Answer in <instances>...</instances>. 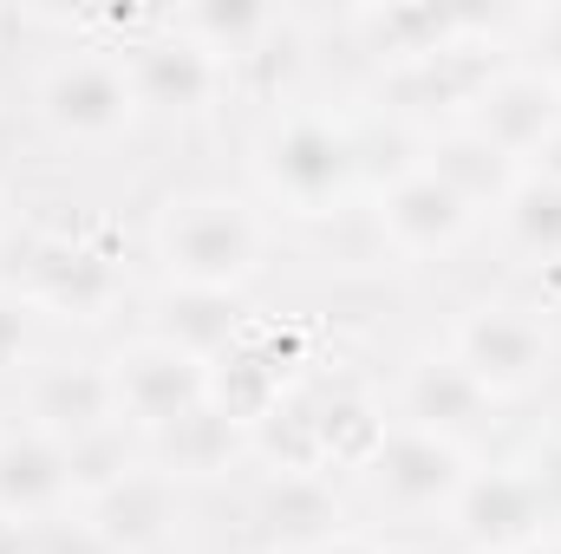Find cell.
<instances>
[{
    "mask_svg": "<svg viewBox=\"0 0 561 554\" xmlns=\"http://www.w3.org/2000/svg\"><path fill=\"white\" fill-rule=\"evenodd\" d=\"M157 255L170 268V287L236 293L262 268V222L236 196H176L157 222Z\"/></svg>",
    "mask_w": 561,
    "mask_h": 554,
    "instance_id": "1",
    "label": "cell"
},
{
    "mask_svg": "<svg viewBox=\"0 0 561 554\" xmlns=\"http://www.w3.org/2000/svg\"><path fill=\"white\" fill-rule=\"evenodd\" d=\"M255 163L268 176L280 203H294L300 216H320L346 196V183L359 176V150L353 131L327 125V118H280L268 138L255 143Z\"/></svg>",
    "mask_w": 561,
    "mask_h": 554,
    "instance_id": "2",
    "label": "cell"
},
{
    "mask_svg": "<svg viewBox=\"0 0 561 554\" xmlns=\"http://www.w3.org/2000/svg\"><path fill=\"white\" fill-rule=\"evenodd\" d=\"M549 333L536 313L523 307H470L457 320V339H450V359L490 392V399H510V392H529L542 372H549Z\"/></svg>",
    "mask_w": 561,
    "mask_h": 554,
    "instance_id": "3",
    "label": "cell"
},
{
    "mask_svg": "<svg viewBox=\"0 0 561 554\" xmlns=\"http://www.w3.org/2000/svg\"><path fill=\"white\" fill-rule=\"evenodd\" d=\"M39 112H46V125L59 138L99 143V138H118L138 118V92L125 79V59H112V53H72V59H59L39 79Z\"/></svg>",
    "mask_w": 561,
    "mask_h": 554,
    "instance_id": "4",
    "label": "cell"
},
{
    "mask_svg": "<svg viewBox=\"0 0 561 554\" xmlns=\"http://www.w3.org/2000/svg\"><path fill=\"white\" fill-rule=\"evenodd\" d=\"M125 79H131V92H138V112L150 105V112L183 118V112H203V105L222 92L229 66H222L216 53H203V46L163 13L157 33L125 39Z\"/></svg>",
    "mask_w": 561,
    "mask_h": 554,
    "instance_id": "5",
    "label": "cell"
},
{
    "mask_svg": "<svg viewBox=\"0 0 561 554\" xmlns=\"http://www.w3.org/2000/svg\"><path fill=\"white\" fill-rule=\"evenodd\" d=\"M112 379H118V412L144 424V430H163L170 417L196 412L209 399V359L170 346V339H138L112 359Z\"/></svg>",
    "mask_w": 561,
    "mask_h": 554,
    "instance_id": "6",
    "label": "cell"
},
{
    "mask_svg": "<svg viewBox=\"0 0 561 554\" xmlns=\"http://www.w3.org/2000/svg\"><path fill=\"white\" fill-rule=\"evenodd\" d=\"M20 287L33 300H46L66 320H99L118 300V268L105 249L72 242V235H33L20 249Z\"/></svg>",
    "mask_w": 561,
    "mask_h": 554,
    "instance_id": "7",
    "label": "cell"
},
{
    "mask_svg": "<svg viewBox=\"0 0 561 554\" xmlns=\"http://www.w3.org/2000/svg\"><path fill=\"white\" fill-rule=\"evenodd\" d=\"M366 476L379 483V496L392 509H437V503H457L470 470H463V450L450 437H431V430L405 424V430H386Z\"/></svg>",
    "mask_w": 561,
    "mask_h": 554,
    "instance_id": "8",
    "label": "cell"
},
{
    "mask_svg": "<svg viewBox=\"0 0 561 554\" xmlns=\"http://www.w3.org/2000/svg\"><path fill=\"white\" fill-rule=\"evenodd\" d=\"M450 516H457V529H463L470 549L523 554L536 542V529H542V489L523 470H477V476H463Z\"/></svg>",
    "mask_w": 561,
    "mask_h": 554,
    "instance_id": "9",
    "label": "cell"
},
{
    "mask_svg": "<svg viewBox=\"0 0 561 554\" xmlns=\"http://www.w3.org/2000/svg\"><path fill=\"white\" fill-rule=\"evenodd\" d=\"M470 112H477V131H483V138L496 143L503 157L523 163V157H536V150L561 131V85L542 79L536 66H529V72H496Z\"/></svg>",
    "mask_w": 561,
    "mask_h": 554,
    "instance_id": "10",
    "label": "cell"
},
{
    "mask_svg": "<svg viewBox=\"0 0 561 554\" xmlns=\"http://www.w3.org/2000/svg\"><path fill=\"white\" fill-rule=\"evenodd\" d=\"M287 353H294L287 339L249 326L222 359H209V405L229 417V424L255 430V424L287 399V392H280V385H287Z\"/></svg>",
    "mask_w": 561,
    "mask_h": 554,
    "instance_id": "11",
    "label": "cell"
},
{
    "mask_svg": "<svg viewBox=\"0 0 561 554\" xmlns=\"http://www.w3.org/2000/svg\"><path fill=\"white\" fill-rule=\"evenodd\" d=\"M26 412H33V430H46V437H59V443L92 437V430H105V424H125L112 366H46V372H33Z\"/></svg>",
    "mask_w": 561,
    "mask_h": 554,
    "instance_id": "12",
    "label": "cell"
},
{
    "mask_svg": "<svg viewBox=\"0 0 561 554\" xmlns=\"http://www.w3.org/2000/svg\"><path fill=\"white\" fill-rule=\"evenodd\" d=\"M470 216H477V209H470L450 183H437L424 163L379 189V229H386L399 249H412V255L450 249V242L470 229Z\"/></svg>",
    "mask_w": 561,
    "mask_h": 554,
    "instance_id": "13",
    "label": "cell"
},
{
    "mask_svg": "<svg viewBox=\"0 0 561 554\" xmlns=\"http://www.w3.org/2000/svg\"><path fill=\"white\" fill-rule=\"evenodd\" d=\"M66 443L20 424V430H0V516H20V522H46L59 503H66Z\"/></svg>",
    "mask_w": 561,
    "mask_h": 554,
    "instance_id": "14",
    "label": "cell"
},
{
    "mask_svg": "<svg viewBox=\"0 0 561 554\" xmlns=\"http://www.w3.org/2000/svg\"><path fill=\"white\" fill-rule=\"evenodd\" d=\"M85 522H92L118 554L157 549V542L170 535V522H176V476H163V470H131L125 483H112V489L85 509Z\"/></svg>",
    "mask_w": 561,
    "mask_h": 554,
    "instance_id": "15",
    "label": "cell"
},
{
    "mask_svg": "<svg viewBox=\"0 0 561 554\" xmlns=\"http://www.w3.org/2000/svg\"><path fill=\"white\" fill-rule=\"evenodd\" d=\"M255 522L275 549H320L340 535V496L320 483V470H275L255 496Z\"/></svg>",
    "mask_w": 561,
    "mask_h": 554,
    "instance_id": "16",
    "label": "cell"
},
{
    "mask_svg": "<svg viewBox=\"0 0 561 554\" xmlns=\"http://www.w3.org/2000/svg\"><path fill=\"white\" fill-rule=\"evenodd\" d=\"M359 33H366L373 53H386L392 66H412V59H431V53L457 46L463 33H477V13L431 7V0H392V7H366V13H359Z\"/></svg>",
    "mask_w": 561,
    "mask_h": 554,
    "instance_id": "17",
    "label": "cell"
},
{
    "mask_svg": "<svg viewBox=\"0 0 561 554\" xmlns=\"http://www.w3.org/2000/svg\"><path fill=\"white\" fill-rule=\"evenodd\" d=\"M157 320H163L157 339H170V346H183V353H196V359H222V353L249 333L242 293H222V287H170V293L157 300Z\"/></svg>",
    "mask_w": 561,
    "mask_h": 554,
    "instance_id": "18",
    "label": "cell"
},
{
    "mask_svg": "<svg viewBox=\"0 0 561 554\" xmlns=\"http://www.w3.org/2000/svg\"><path fill=\"white\" fill-rule=\"evenodd\" d=\"M490 79H496V59L463 33L457 46H444V53H431V59L392 66L386 92H392L399 105H477Z\"/></svg>",
    "mask_w": 561,
    "mask_h": 554,
    "instance_id": "19",
    "label": "cell"
},
{
    "mask_svg": "<svg viewBox=\"0 0 561 554\" xmlns=\"http://www.w3.org/2000/svg\"><path fill=\"white\" fill-rule=\"evenodd\" d=\"M424 170L437 176V183H450L470 209H503V196L516 189V157H503L496 143L483 138L477 125H463V131H444V138H431V150H424Z\"/></svg>",
    "mask_w": 561,
    "mask_h": 554,
    "instance_id": "20",
    "label": "cell"
},
{
    "mask_svg": "<svg viewBox=\"0 0 561 554\" xmlns=\"http://www.w3.org/2000/svg\"><path fill=\"white\" fill-rule=\"evenodd\" d=\"M483 412H490V392L450 353L444 359H419L405 372V417H412V430H431V437L457 443V430H470Z\"/></svg>",
    "mask_w": 561,
    "mask_h": 554,
    "instance_id": "21",
    "label": "cell"
},
{
    "mask_svg": "<svg viewBox=\"0 0 561 554\" xmlns=\"http://www.w3.org/2000/svg\"><path fill=\"white\" fill-rule=\"evenodd\" d=\"M150 437H157L163 476H216V470H229V457L242 450V424H229L209 399H203L196 412L170 417V424L150 430Z\"/></svg>",
    "mask_w": 561,
    "mask_h": 554,
    "instance_id": "22",
    "label": "cell"
},
{
    "mask_svg": "<svg viewBox=\"0 0 561 554\" xmlns=\"http://www.w3.org/2000/svg\"><path fill=\"white\" fill-rule=\"evenodd\" d=\"M313 443H320V470H327V463L373 470V457H379V443H386V417H379L373 399H359V392L313 399Z\"/></svg>",
    "mask_w": 561,
    "mask_h": 554,
    "instance_id": "23",
    "label": "cell"
},
{
    "mask_svg": "<svg viewBox=\"0 0 561 554\" xmlns=\"http://www.w3.org/2000/svg\"><path fill=\"white\" fill-rule=\"evenodd\" d=\"M203 53H216L222 66L229 59H249L268 33H275L280 13H268L262 0H196V7H183V13H170Z\"/></svg>",
    "mask_w": 561,
    "mask_h": 554,
    "instance_id": "24",
    "label": "cell"
},
{
    "mask_svg": "<svg viewBox=\"0 0 561 554\" xmlns=\"http://www.w3.org/2000/svg\"><path fill=\"white\" fill-rule=\"evenodd\" d=\"M503 229L516 249H529L536 262H561V183L542 170H523L516 189L503 196Z\"/></svg>",
    "mask_w": 561,
    "mask_h": 554,
    "instance_id": "25",
    "label": "cell"
},
{
    "mask_svg": "<svg viewBox=\"0 0 561 554\" xmlns=\"http://www.w3.org/2000/svg\"><path fill=\"white\" fill-rule=\"evenodd\" d=\"M131 470H138V457H131L125 424H105V430L66 443V489H79L85 503H99V496H105L112 483H125Z\"/></svg>",
    "mask_w": 561,
    "mask_h": 554,
    "instance_id": "26",
    "label": "cell"
},
{
    "mask_svg": "<svg viewBox=\"0 0 561 554\" xmlns=\"http://www.w3.org/2000/svg\"><path fill=\"white\" fill-rule=\"evenodd\" d=\"M262 450L275 457V470H320V443H313V399H280L275 412L255 424Z\"/></svg>",
    "mask_w": 561,
    "mask_h": 554,
    "instance_id": "27",
    "label": "cell"
},
{
    "mask_svg": "<svg viewBox=\"0 0 561 554\" xmlns=\"http://www.w3.org/2000/svg\"><path fill=\"white\" fill-rule=\"evenodd\" d=\"M26 554H118L85 516L66 522V516H46V522H26Z\"/></svg>",
    "mask_w": 561,
    "mask_h": 554,
    "instance_id": "28",
    "label": "cell"
},
{
    "mask_svg": "<svg viewBox=\"0 0 561 554\" xmlns=\"http://www.w3.org/2000/svg\"><path fill=\"white\" fill-rule=\"evenodd\" d=\"M529 33H536V53H542V79H556L561 85V7H542L536 20H529Z\"/></svg>",
    "mask_w": 561,
    "mask_h": 554,
    "instance_id": "29",
    "label": "cell"
},
{
    "mask_svg": "<svg viewBox=\"0 0 561 554\" xmlns=\"http://www.w3.org/2000/svg\"><path fill=\"white\" fill-rule=\"evenodd\" d=\"M20 339H26V320H20V307L0 293V366H13V359H20Z\"/></svg>",
    "mask_w": 561,
    "mask_h": 554,
    "instance_id": "30",
    "label": "cell"
},
{
    "mask_svg": "<svg viewBox=\"0 0 561 554\" xmlns=\"http://www.w3.org/2000/svg\"><path fill=\"white\" fill-rule=\"evenodd\" d=\"M313 554H386L379 542H366V535H333V542H320Z\"/></svg>",
    "mask_w": 561,
    "mask_h": 554,
    "instance_id": "31",
    "label": "cell"
},
{
    "mask_svg": "<svg viewBox=\"0 0 561 554\" xmlns=\"http://www.w3.org/2000/svg\"><path fill=\"white\" fill-rule=\"evenodd\" d=\"M536 170H542V176H556L561 183V131L549 143H542V150H536Z\"/></svg>",
    "mask_w": 561,
    "mask_h": 554,
    "instance_id": "32",
    "label": "cell"
},
{
    "mask_svg": "<svg viewBox=\"0 0 561 554\" xmlns=\"http://www.w3.org/2000/svg\"><path fill=\"white\" fill-rule=\"evenodd\" d=\"M0 554H26V529H0Z\"/></svg>",
    "mask_w": 561,
    "mask_h": 554,
    "instance_id": "33",
    "label": "cell"
},
{
    "mask_svg": "<svg viewBox=\"0 0 561 554\" xmlns=\"http://www.w3.org/2000/svg\"><path fill=\"white\" fill-rule=\"evenodd\" d=\"M529 554H561V542H542V549H529Z\"/></svg>",
    "mask_w": 561,
    "mask_h": 554,
    "instance_id": "34",
    "label": "cell"
},
{
    "mask_svg": "<svg viewBox=\"0 0 561 554\" xmlns=\"http://www.w3.org/2000/svg\"><path fill=\"white\" fill-rule=\"evenodd\" d=\"M477 554H516V549H477Z\"/></svg>",
    "mask_w": 561,
    "mask_h": 554,
    "instance_id": "35",
    "label": "cell"
}]
</instances>
